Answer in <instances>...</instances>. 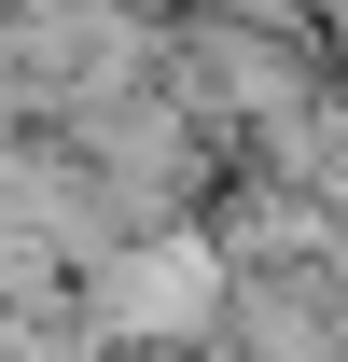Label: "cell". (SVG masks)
<instances>
[{"mask_svg":"<svg viewBox=\"0 0 348 362\" xmlns=\"http://www.w3.org/2000/svg\"><path fill=\"white\" fill-rule=\"evenodd\" d=\"M84 320L112 334V362H209L237 320V251L223 223H153L84 279Z\"/></svg>","mask_w":348,"mask_h":362,"instance_id":"1","label":"cell"}]
</instances>
